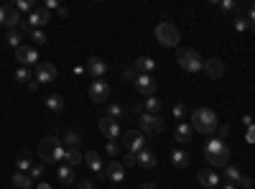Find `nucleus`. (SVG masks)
Returning a JSON list of instances; mask_svg holds the SVG:
<instances>
[{"mask_svg":"<svg viewBox=\"0 0 255 189\" xmlns=\"http://www.w3.org/2000/svg\"><path fill=\"white\" fill-rule=\"evenodd\" d=\"M222 189H238V184H232V182H227V184H222Z\"/></svg>","mask_w":255,"mask_h":189,"instance_id":"nucleus-53","label":"nucleus"},{"mask_svg":"<svg viewBox=\"0 0 255 189\" xmlns=\"http://www.w3.org/2000/svg\"><path fill=\"white\" fill-rule=\"evenodd\" d=\"M191 136H194V128L184 120V123H176V131H174V138L179 143H191Z\"/></svg>","mask_w":255,"mask_h":189,"instance_id":"nucleus-19","label":"nucleus"},{"mask_svg":"<svg viewBox=\"0 0 255 189\" xmlns=\"http://www.w3.org/2000/svg\"><path fill=\"white\" fill-rule=\"evenodd\" d=\"M245 18H248V23H250V26H255V3L248 8V15H245Z\"/></svg>","mask_w":255,"mask_h":189,"instance_id":"nucleus-45","label":"nucleus"},{"mask_svg":"<svg viewBox=\"0 0 255 189\" xmlns=\"http://www.w3.org/2000/svg\"><path fill=\"white\" fill-rule=\"evenodd\" d=\"M59 143H61V141H59L56 136H46L44 141L38 143V156L44 159V164H51V161H54V151H56Z\"/></svg>","mask_w":255,"mask_h":189,"instance_id":"nucleus-9","label":"nucleus"},{"mask_svg":"<svg viewBox=\"0 0 255 189\" xmlns=\"http://www.w3.org/2000/svg\"><path fill=\"white\" fill-rule=\"evenodd\" d=\"M138 74H151L153 69H156V61L151 59V56H140L138 61H135V67H133Z\"/></svg>","mask_w":255,"mask_h":189,"instance_id":"nucleus-23","label":"nucleus"},{"mask_svg":"<svg viewBox=\"0 0 255 189\" xmlns=\"http://www.w3.org/2000/svg\"><path fill=\"white\" fill-rule=\"evenodd\" d=\"M220 8L230 13V10H238V3H235V0H222V3H220Z\"/></svg>","mask_w":255,"mask_h":189,"instance_id":"nucleus-41","label":"nucleus"},{"mask_svg":"<svg viewBox=\"0 0 255 189\" xmlns=\"http://www.w3.org/2000/svg\"><path fill=\"white\" fill-rule=\"evenodd\" d=\"M253 31H255V26H253Z\"/></svg>","mask_w":255,"mask_h":189,"instance_id":"nucleus-55","label":"nucleus"},{"mask_svg":"<svg viewBox=\"0 0 255 189\" xmlns=\"http://www.w3.org/2000/svg\"><path fill=\"white\" fill-rule=\"evenodd\" d=\"M118 151H120L118 141H108V154H110V156H118Z\"/></svg>","mask_w":255,"mask_h":189,"instance_id":"nucleus-44","label":"nucleus"},{"mask_svg":"<svg viewBox=\"0 0 255 189\" xmlns=\"http://www.w3.org/2000/svg\"><path fill=\"white\" fill-rule=\"evenodd\" d=\"M245 141H248V143H255V125H250V128H248V133H245Z\"/></svg>","mask_w":255,"mask_h":189,"instance_id":"nucleus-47","label":"nucleus"},{"mask_svg":"<svg viewBox=\"0 0 255 189\" xmlns=\"http://www.w3.org/2000/svg\"><path fill=\"white\" fill-rule=\"evenodd\" d=\"M23 41H26V36H23V31H20V28H15V31H8V33H5V44H8V46H13V49L23 46Z\"/></svg>","mask_w":255,"mask_h":189,"instance_id":"nucleus-27","label":"nucleus"},{"mask_svg":"<svg viewBox=\"0 0 255 189\" xmlns=\"http://www.w3.org/2000/svg\"><path fill=\"white\" fill-rule=\"evenodd\" d=\"M235 28H238L240 33L250 28V23H248V18H245V15H238V18H235Z\"/></svg>","mask_w":255,"mask_h":189,"instance_id":"nucleus-38","label":"nucleus"},{"mask_svg":"<svg viewBox=\"0 0 255 189\" xmlns=\"http://www.w3.org/2000/svg\"><path fill=\"white\" fill-rule=\"evenodd\" d=\"M13 8H15L18 13H28V15H31V13L36 10L33 0H15V5H13Z\"/></svg>","mask_w":255,"mask_h":189,"instance_id":"nucleus-33","label":"nucleus"},{"mask_svg":"<svg viewBox=\"0 0 255 189\" xmlns=\"http://www.w3.org/2000/svg\"><path fill=\"white\" fill-rule=\"evenodd\" d=\"M44 102H46V108H49L51 113H61L64 108H67V100H64L61 95H49Z\"/></svg>","mask_w":255,"mask_h":189,"instance_id":"nucleus-25","label":"nucleus"},{"mask_svg":"<svg viewBox=\"0 0 255 189\" xmlns=\"http://www.w3.org/2000/svg\"><path fill=\"white\" fill-rule=\"evenodd\" d=\"M36 189H51V187H49L46 182H38V184H36Z\"/></svg>","mask_w":255,"mask_h":189,"instance_id":"nucleus-52","label":"nucleus"},{"mask_svg":"<svg viewBox=\"0 0 255 189\" xmlns=\"http://www.w3.org/2000/svg\"><path fill=\"white\" fill-rule=\"evenodd\" d=\"M204 156H207V161L212 166H227L230 164V146L222 138H207Z\"/></svg>","mask_w":255,"mask_h":189,"instance_id":"nucleus-2","label":"nucleus"},{"mask_svg":"<svg viewBox=\"0 0 255 189\" xmlns=\"http://www.w3.org/2000/svg\"><path fill=\"white\" fill-rule=\"evenodd\" d=\"M191 128L212 138V133H217V128H220L217 113L209 110V108H197L194 113H191Z\"/></svg>","mask_w":255,"mask_h":189,"instance_id":"nucleus-1","label":"nucleus"},{"mask_svg":"<svg viewBox=\"0 0 255 189\" xmlns=\"http://www.w3.org/2000/svg\"><path fill=\"white\" fill-rule=\"evenodd\" d=\"M54 79H56V67L49 64V61H38V67H36V82L38 85H49Z\"/></svg>","mask_w":255,"mask_h":189,"instance_id":"nucleus-11","label":"nucleus"},{"mask_svg":"<svg viewBox=\"0 0 255 189\" xmlns=\"http://www.w3.org/2000/svg\"><path fill=\"white\" fill-rule=\"evenodd\" d=\"M49 20H51V13L46 10V8H36L28 18H26V23H23V28L31 33V31H41V28H44L46 23H49Z\"/></svg>","mask_w":255,"mask_h":189,"instance_id":"nucleus-6","label":"nucleus"},{"mask_svg":"<svg viewBox=\"0 0 255 189\" xmlns=\"http://www.w3.org/2000/svg\"><path fill=\"white\" fill-rule=\"evenodd\" d=\"M84 164L90 166V169L100 177V179H105V169H102V156L97 154V151H87L84 154Z\"/></svg>","mask_w":255,"mask_h":189,"instance_id":"nucleus-17","label":"nucleus"},{"mask_svg":"<svg viewBox=\"0 0 255 189\" xmlns=\"http://www.w3.org/2000/svg\"><path fill=\"white\" fill-rule=\"evenodd\" d=\"M253 189H255V184H253Z\"/></svg>","mask_w":255,"mask_h":189,"instance_id":"nucleus-56","label":"nucleus"},{"mask_svg":"<svg viewBox=\"0 0 255 189\" xmlns=\"http://www.w3.org/2000/svg\"><path fill=\"white\" fill-rule=\"evenodd\" d=\"M41 174H44V166H41V164H33L31 172H28V177H31V179H38Z\"/></svg>","mask_w":255,"mask_h":189,"instance_id":"nucleus-40","label":"nucleus"},{"mask_svg":"<svg viewBox=\"0 0 255 189\" xmlns=\"http://www.w3.org/2000/svg\"><path fill=\"white\" fill-rule=\"evenodd\" d=\"M135 90L143 95V97H153L156 95V79L151 74H138V79L133 82Z\"/></svg>","mask_w":255,"mask_h":189,"instance_id":"nucleus-10","label":"nucleus"},{"mask_svg":"<svg viewBox=\"0 0 255 189\" xmlns=\"http://www.w3.org/2000/svg\"><path fill=\"white\" fill-rule=\"evenodd\" d=\"M204 72H207L209 79H222V77H225V61H222L220 56L207 59V61H204Z\"/></svg>","mask_w":255,"mask_h":189,"instance_id":"nucleus-13","label":"nucleus"},{"mask_svg":"<svg viewBox=\"0 0 255 189\" xmlns=\"http://www.w3.org/2000/svg\"><path fill=\"white\" fill-rule=\"evenodd\" d=\"M123 166H138V156L125 151V156H123Z\"/></svg>","mask_w":255,"mask_h":189,"instance_id":"nucleus-39","label":"nucleus"},{"mask_svg":"<svg viewBox=\"0 0 255 189\" xmlns=\"http://www.w3.org/2000/svg\"><path fill=\"white\" fill-rule=\"evenodd\" d=\"M18 26H20V13H18L15 8H8V15H5V28L15 31Z\"/></svg>","mask_w":255,"mask_h":189,"instance_id":"nucleus-31","label":"nucleus"},{"mask_svg":"<svg viewBox=\"0 0 255 189\" xmlns=\"http://www.w3.org/2000/svg\"><path fill=\"white\" fill-rule=\"evenodd\" d=\"M163 131H166V123H163V118L151 115V113H140V133H143V136H145V133L158 136V133H163Z\"/></svg>","mask_w":255,"mask_h":189,"instance_id":"nucleus-5","label":"nucleus"},{"mask_svg":"<svg viewBox=\"0 0 255 189\" xmlns=\"http://www.w3.org/2000/svg\"><path fill=\"white\" fill-rule=\"evenodd\" d=\"M56 177H59V182L64 184V187H72L74 184V169H72V166H67V164H61L59 166V172H56Z\"/></svg>","mask_w":255,"mask_h":189,"instance_id":"nucleus-22","label":"nucleus"},{"mask_svg":"<svg viewBox=\"0 0 255 189\" xmlns=\"http://www.w3.org/2000/svg\"><path fill=\"white\" fill-rule=\"evenodd\" d=\"M253 184H255V182H250V177H245V174H243V177H240V182H238V189H250Z\"/></svg>","mask_w":255,"mask_h":189,"instance_id":"nucleus-42","label":"nucleus"},{"mask_svg":"<svg viewBox=\"0 0 255 189\" xmlns=\"http://www.w3.org/2000/svg\"><path fill=\"white\" fill-rule=\"evenodd\" d=\"M176 61H179V67L184 72H191V74H194V72H204V59L194 49H181L179 56H176Z\"/></svg>","mask_w":255,"mask_h":189,"instance_id":"nucleus-4","label":"nucleus"},{"mask_svg":"<svg viewBox=\"0 0 255 189\" xmlns=\"http://www.w3.org/2000/svg\"><path fill=\"white\" fill-rule=\"evenodd\" d=\"M240 177H243V172L238 169V166H232V164H227V166H225V179H227V182L238 184V182H240Z\"/></svg>","mask_w":255,"mask_h":189,"instance_id":"nucleus-32","label":"nucleus"},{"mask_svg":"<svg viewBox=\"0 0 255 189\" xmlns=\"http://www.w3.org/2000/svg\"><path fill=\"white\" fill-rule=\"evenodd\" d=\"M125 115H128V110L123 108L120 102H110V105H108V115H105V118H110V120L120 123V120H123Z\"/></svg>","mask_w":255,"mask_h":189,"instance_id":"nucleus-24","label":"nucleus"},{"mask_svg":"<svg viewBox=\"0 0 255 189\" xmlns=\"http://www.w3.org/2000/svg\"><path fill=\"white\" fill-rule=\"evenodd\" d=\"M100 133L108 141H118L120 138V123H115L110 118H100Z\"/></svg>","mask_w":255,"mask_h":189,"instance_id":"nucleus-14","label":"nucleus"},{"mask_svg":"<svg viewBox=\"0 0 255 189\" xmlns=\"http://www.w3.org/2000/svg\"><path fill=\"white\" fill-rule=\"evenodd\" d=\"M56 15H59V18H67V15H69V10H67V8H59V10H56Z\"/></svg>","mask_w":255,"mask_h":189,"instance_id":"nucleus-51","label":"nucleus"},{"mask_svg":"<svg viewBox=\"0 0 255 189\" xmlns=\"http://www.w3.org/2000/svg\"><path fill=\"white\" fill-rule=\"evenodd\" d=\"M156 41L161 46H179V41H181V33H179V28L171 23V20H163V23H158L156 26Z\"/></svg>","mask_w":255,"mask_h":189,"instance_id":"nucleus-3","label":"nucleus"},{"mask_svg":"<svg viewBox=\"0 0 255 189\" xmlns=\"http://www.w3.org/2000/svg\"><path fill=\"white\" fill-rule=\"evenodd\" d=\"M105 179L113 182V184H123V179H125V166H123V161H110L108 169H105Z\"/></svg>","mask_w":255,"mask_h":189,"instance_id":"nucleus-15","label":"nucleus"},{"mask_svg":"<svg viewBox=\"0 0 255 189\" xmlns=\"http://www.w3.org/2000/svg\"><path fill=\"white\" fill-rule=\"evenodd\" d=\"M87 72H90L95 79H102L105 74H108V61H105V59H100V56H92V59H87Z\"/></svg>","mask_w":255,"mask_h":189,"instance_id":"nucleus-16","label":"nucleus"},{"mask_svg":"<svg viewBox=\"0 0 255 189\" xmlns=\"http://www.w3.org/2000/svg\"><path fill=\"white\" fill-rule=\"evenodd\" d=\"M123 143H125V151L128 154H135L138 156L145 149V136L140 131H128V133H123Z\"/></svg>","mask_w":255,"mask_h":189,"instance_id":"nucleus-7","label":"nucleus"},{"mask_svg":"<svg viewBox=\"0 0 255 189\" xmlns=\"http://www.w3.org/2000/svg\"><path fill=\"white\" fill-rule=\"evenodd\" d=\"M227 136H230V128H227V125H220V128H217V138H222V141H225Z\"/></svg>","mask_w":255,"mask_h":189,"instance_id":"nucleus-46","label":"nucleus"},{"mask_svg":"<svg viewBox=\"0 0 255 189\" xmlns=\"http://www.w3.org/2000/svg\"><path fill=\"white\" fill-rule=\"evenodd\" d=\"M143 108H145V113H151V115H158L161 113V108H163V102L153 95V97H145V102H143Z\"/></svg>","mask_w":255,"mask_h":189,"instance_id":"nucleus-29","label":"nucleus"},{"mask_svg":"<svg viewBox=\"0 0 255 189\" xmlns=\"http://www.w3.org/2000/svg\"><path fill=\"white\" fill-rule=\"evenodd\" d=\"M64 161H67V166H72V169H74L77 164L84 161V156H82V151H67V159H64Z\"/></svg>","mask_w":255,"mask_h":189,"instance_id":"nucleus-34","label":"nucleus"},{"mask_svg":"<svg viewBox=\"0 0 255 189\" xmlns=\"http://www.w3.org/2000/svg\"><path fill=\"white\" fill-rule=\"evenodd\" d=\"M46 10H59V3L56 0H46Z\"/></svg>","mask_w":255,"mask_h":189,"instance_id":"nucleus-49","label":"nucleus"},{"mask_svg":"<svg viewBox=\"0 0 255 189\" xmlns=\"http://www.w3.org/2000/svg\"><path fill=\"white\" fill-rule=\"evenodd\" d=\"M108 95H110V85L105 79H95L92 85H90V100L102 105V102H108Z\"/></svg>","mask_w":255,"mask_h":189,"instance_id":"nucleus-8","label":"nucleus"},{"mask_svg":"<svg viewBox=\"0 0 255 189\" xmlns=\"http://www.w3.org/2000/svg\"><path fill=\"white\" fill-rule=\"evenodd\" d=\"M156 164H158V159H156V154H153V151L143 149V151L138 154V166H145V169H153Z\"/></svg>","mask_w":255,"mask_h":189,"instance_id":"nucleus-26","label":"nucleus"},{"mask_svg":"<svg viewBox=\"0 0 255 189\" xmlns=\"http://www.w3.org/2000/svg\"><path fill=\"white\" fill-rule=\"evenodd\" d=\"M171 164L176 166V169H186V166L191 164L189 151H184V149H174V151H171Z\"/></svg>","mask_w":255,"mask_h":189,"instance_id":"nucleus-21","label":"nucleus"},{"mask_svg":"<svg viewBox=\"0 0 255 189\" xmlns=\"http://www.w3.org/2000/svg\"><path fill=\"white\" fill-rule=\"evenodd\" d=\"M140 189H156V184H151V182H148V184H143Z\"/></svg>","mask_w":255,"mask_h":189,"instance_id":"nucleus-54","label":"nucleus"},{"mask_svg":"<svg viewBox=\"0 0 255 189\" xmlns=\"http://www.w3.org/2000/svg\"><path fill=\"white\" fill-rule=\"evenodd\" d=\"M61 143H64V149H67V151H79L82 136L77 131H67V133H64V138H61Z\"/></svg>","mask_w":255,"mask_h":189,"instance_id":"nucleus-20","label":"nucleus"},{"mask_svg":"<svg viewBox=\"0 0 255 189\" xmlns=\"http://www.w3.org/2000/svg\"><path fill=\"white\" fill-rule=\"evenodd\" d=\"M28 36H31L33 44H38V46H41V44H46V33H44V31H31Z\"/></svg>","mask_w":255,"mask_h":189,"instance_id":"nucleus-37","label":"nucleus"},{"mask_svg":"<svg viewBox=\"0 0 255 189\" xmlns=\"http://www.w3.org/2000/svg\"><path fill=\"white\" fill-rule=\"evenodd\" d=\"M174 118H176L179 123L186 120V105H184V102H176V105H174Z\"/></svg>","mask_w":255,"mask_h":189,"instance_id":"nucleus-35","label":"nucleus"},{"mask_svg":"<svg viewBox=\"0 0 255 189\" xmlns=\"http://www.w3.org/2000/svg\"><path fill=\"white\" fill-rule=\"evenodd\" d=\"M15 79H18V82H31V72H28V67H18Z\"/></svg>","mask_w":255,"mask_h":189,"instance_id":"nucleus-36","label":"nucleus"},{"mask_svg":"<svg viewBox=\"0 0 255 189\" xmlns=\"http://www.w3.org/2000/svg\"><path fill=\"white\" fill-rule=\"evenodd\" d=\"M15 59H18L23 67H31V64L38 67V51H36L33 46H26V44L18 46V49H15Z\"/></svg>","mask_w":255,"mask_h":189,"instance_id":"nucleus-12","label":"nucleus"},{"mask_svg":"<svg viewBox=\"0 0 255 189\" xmlns=\"http://www.w3.org/2000/svg\"><path fill=\"white\" fill-rule=\"evenodd\" d=\"M123 77H125L128 82H135V79H138V72L130 67V69H125V72H123Z\"/></svg>","mask_w":255,"mask_h":189,"instance_id":"nucleus-43","label":"nucleus"},{"mask_svg":"<svg viewBox=\"0 0 255 189\" xmlns=\"http://www.w3.org/2000/svg\"><path fill=\"white\" fill-rule=\"evenodd\" d=\"M13 184H15V189H31L33 187V179L28 174H23V172H15L13 174Z\"/></svg>","mask_w":255,"mask_h":189,"instance_id":"nucleus-28","label":"nucleus"},{"mask_svg":"<svg viewBox=\"0 0 255 189\" xmlns=\"http://www.w3.org/2000/svg\"><path fill=\"white\" fill-rule=\"evenodd\" d=\"M5 15H8V8H0V26H5Z\"/></svg>","mask_w":255,"mask_h":189,"instance_id":"nucleus-50","label":"nucleus"},{"mask_svg":"<svg viewBox=\"0 0 255 189\" xmlns=\"http://www.w3.org/2000/svg\"><path fill=\"white\" fill-rule=\"evenodd\" d=\"M79 189H95V182L92 179H82L79 182Z\"/></svg>","mask_w":255,"mask_h":189,"instance_id":"nucleus-48","label":"nucleus"},{"mask_svg":"<svg viewBox=\"0 0 255 189\" xmlns=\"http://www.w3.org/2000/svg\"><path fill=\"white\" fill-rule=\"evenodd\" d=\"M197 179H199V184H204L207 189H217V187H220V177H217V172H212V169H202V172L197 174Z\"/></svg>","mask_w":255,"mask_h":189,"instance_id":"nucleus-18","label":"nucleus"},{"mask_svg":"<svg viewBox=\"0 0 255 189\" xmlns=\"http://www.w3.org/2000/svg\"><path fill=\"white\" fill-rule=\"evenodd\" d=\"M15 166H18V172H23V174L31 172V166H33V164H31V154H28V151H20L18 159H15Z\"/></svg>","mask_w":255,"mask_h":189,"instance_id":"nucleus-30","label":"nucleus"}]
</instances>
